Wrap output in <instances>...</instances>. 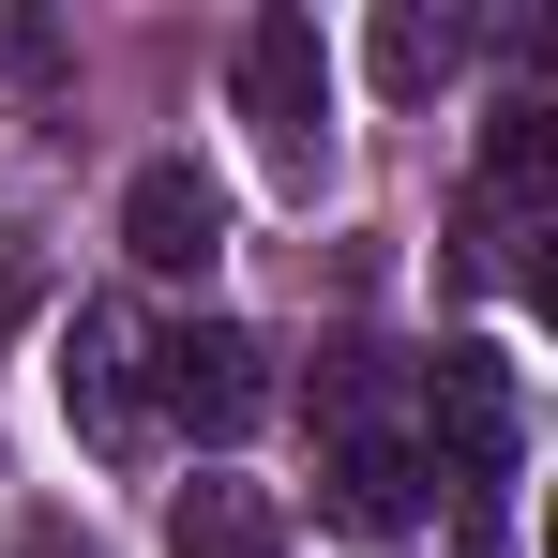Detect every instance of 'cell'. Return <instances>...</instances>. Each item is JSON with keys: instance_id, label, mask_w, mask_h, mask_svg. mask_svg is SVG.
Listing matches in <instances>:
<instances>
[{"instance_id": "cell-1", "label": "cell", "mask_w": 558, "mask_h": 558, "mask_svg": "<svg viewBox=\"0 0 558 558\" xmlns=\"http://www.w3.org/2000/svg\"><path fill=\"white\" fill-rule=\"evenodd\" d=\"M513 453H529V392H513V363H498V348H438V363H423V483H468V498L498 513Z\"/></svg>"}, {"instance_id": "cell-2", "label": "cell", "mask_w": 558, "mask_h": 558, "mask_svg": "<svg viewBox=\"0 0 558 558\" xmlns=\"http://www.w3.org/2000/svg\"><path fill=\"white\" fill-rule=\"evenodd\" d=\"M227 76H242V121H257L272 182H317V151H332V46H317V15H257Z\"/></svg>"}, {"instance_id": "cell-3", "label": "cell", "mask_w": 558, "mask_h": 558, "mask_svg": "<svg viewBox=\"0 0 558 558\" xmlns=\"http://www.w3.org/2000/svg\"><path fill=\"white\" fill-rule=\"evenodd\" d=\"M151 392H167V423L182 438H257V408H272V348L242 332V317H182L167 348H151Z\"/></svg>"}, {"instance_id": "cell-4", "label": "cell", "mask_w": 558, "mask_h": 558, "mask_svg": "<svg viewBox=\"0 0 558 558\" xmlns=\"http://www.w3.org/2000/svg\"><path fill=\"white\" fill-rule=\"evenodd\" d=\"M121 257H136V272H211V257H227V182H211L196 151H151V167L121 182Z\"/></svg>"}, {"instance_id": "cell-5", "label": "cell", "mask_w": 558, "mask_h": 558, "mask_svg": "<svg viewBox=\"0 0 558 558\" xmlns=\"http://www.w3.org/2000/svg\"><path fill=\"white\" fill-rule=\"evenodd\" d=\"M61 408L92 423L106 453H121V438H136V408H151V392H136V332H121L106 302H76V332H61Z\"/></svg>"}, {"instance_id": "cell-6", "label": "cell", "mask_w": 558, "mask_h": 558, "mask_svg": "<svg viewBox=\"0 0 558 558\" xmlns=\"http://www.w3.org/2000/svg\"><path fill=\"white\" fill-rule=\"evenodd\" d=\"M468 76V15H438V0H392L377 15V92L392 106H438Z\"/></svg>"}, {"instance_id": "cell-7", "label": "cell", "mask_w": 558, "mask_h": 558, "mask_svg": "<svg viewBox=\"0 0 558 558\" xmlns=\"http://www.w3.org/2000/svg\"><path fill=\"white\" fill-rule=\"evenodd\" d=\"M182 558H287V544H272V513H257L242 483H196L182 498Z\"/></svg>"}, {"instance_id": "cell-8", "label": "cell", "mask_w": 558, "mask_h": 558, "mask_svg": "<svg viewBox=\"0 0 558 558\" xmlns=\"http://www.w3.org/2000/svg\"><path fill=\"white\" fill-rule=\"evenodd\" d=\"M15 558H92V529H61V513H31V529H15Z\"/></svg>"}]
</instances>
